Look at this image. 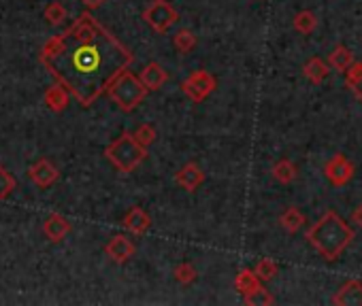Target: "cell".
Wrapping results in <instances>:
<instances>
[{"label":"cell","instance_id":"6da1fadb","mask_svg":"<svg viewBox=\"0 0 362 306\" xmlns=\"http://www.w3.org/2000/svg\"><path fill=\"white\" fill-rule=\"evenodd\" d=\"M134 62V54L105 23L83 11L66 30L54 34L39 51V64L64 85L83 109Z\"/></svg>","mask_w":362,"mask_h":306},{"label":"cell","instance_id":"7a4b0ae2","mask_svg":"<svg viewBox=\"0 0 362 306\" xmlns=\"http://www.w3.org/2000/svg\"><path fill=\"white\" fill-rule=\"evenodd\" d=\"M305 241L326 262H336L354 241V229L334 211H326L305 232Z\"/></svg>","mask_w":362,"mask_h":306},{"label":"cell","instance_id":"3957f363","mask_svg":"<svg viewBox=\"0 0 362 306\" xmlns=\"http://www.w3.org/2000/svg\"><path fill=\"white\" fill-rule=\"evenodd\" d=\"M105 158L113 164L117 172L130 174L148 158V147H143L132 132H122L113 143L107 145Z\"/></svg>","mask_w":362,"mask_h":306},{"label":"cell","instance_id":"277c9868","mask_svg":"<svg viewBox=\"0 0 362 306\" xmlns=\"http://www.w3.org/2000/svg\"><path fill=\"white\" fill-rule=\"evenodd\" d=\"M150 90L143 85V81L130 70H124L117 79L109 85L107 96L113 100V105L122 113H132L141 102L148 98Z\"/></svg>","mask_w":362,"mask_h":306},{"label":"cell","instance_id":"5b68a950","mask_svg":"<svg viewBox=\"0 0 362 306\" xmlns=\"http://www.w3.org/2000/svg\"><path fill=\"white\" fill-rule=\"evenodd\" d=\"M141 17L154 32L164 34L179 19V13L171 3H168V0H152V3L143 9Z\"/></svg>","mask_w":362,"mask_h":306},{"label":"cell","instance_id":"8992f818","mask_svg":"<svg viewBox=\"0 0 362 306\" xmlns=\"http://www.w3.org/2000/svg\"><path fill=\"white\" fill-rule=\"evenodd\" d=\"M215 90H217V79L205 68L194 70L190 76H185V79L181 81L183 96L190 102H194V105H201V102H205Z\"/></svg>","mask_w":362,"mask_h":306},{"label":"cell","instance_id":"52a82bcc","mask_svg":"<svg viewBox=\"0 0 362 306\" xmlns=\"http://www.w3.org/2000/svg\"><path fill=\"white\" fill-rule=\"evenodd\" d=\"M356 174V166L350 158H345L343 153H334L330 160L324 164V176L328 178V183L332 187H343L348 185Z\"/></svg>","mask_w":362,"mask_h":306},{"label":"cell","instance_id":"ba28073f","mask_svg":"<svg viewBox=\"0 0 362 306\" xmlns=\"http://www.w3.org/2000/svg\"><path fill=\"white\" fill-rule=\"evenodd\" d=\"M28 176H30V181L41 187V190H47V187H52L58 178H60V170L56 168V164L52 160H47V158H41L37 160L30 168H28Z\"/></svg>","mask_w":362,"mask_h":306},{"label":"cell","instance_id":"9c48e42d","mask_svg":"<svg viewBox=\"0 0 362 306\" xmlns=\"http://www.w3.org/2000/svg\"><path fill=\"white\" fill-rule=\"evenodd\" d=\"M134 251H137L134 243L128 236H124V234L111 236V241L105 245V253H107V258L113 264H126L134 255Z\"/></svg>","mask_w":362,"mask_h":306},{"label":"cell","instance_id":"30bf717a","mask_svg":"<svg viewBox=\"0 0 362 306\" xmlns=\"http://www.w3.org/2000/svg\"><path fill=\"white\" fill-rule=\"evenodd\" d=\"M175 183L181 187V190H185V192H197L203 183H205V172H203V168L197 164V162H188V164H183L177 172H175Z\"/></svg>","mask_w":362,"mask_h":306},{"label":"cell","instance_id":"8fae6325","mask_svg":"<svg viewBox=\"0 0 362 306\" xmlns=\"http://www.w3.org/2000/svg\"><path fill=\"white\" fill-rule=\"evenodd\" d=\"M336 306H362V280L350 278L330 298Z\"/></svg>","mask_w":362,"mask_h":306},{"label":"cell","instance_id":"7c38bea8","mask_svg":"<svg viewBox=\"0 0 362 306\" xmlns=\"http://www.w3.org/2000/svg\"><path fill=\"white\" fill-rule=\"evenodd\" d=\"M70 229H72V223L64 215H60V213H52L50 217L43 221V234H45V238L50 241V243L64 241L70 234Z\"/></svg>","mask_w":362,"mask_h":306},{"label":"cell","instance_id":"4fadbf2b","mask_svg":"<svg viewBox=\"0 0 362 306\" xmlns=\"http://www.w3.org/2000/svg\"><path fill=\"white\" fill-rule=\"evenodd\" d=\"M122 225H124L126 232H130L134 236H143L152 227V217H150L148 211L141 209V207H130L128 213L122 219Z\"/></svg>","mask_w":362,"mask_h":306},{"label":"cell","instance_id":"5bb4252c","mask_svg":"<svg viewBox=\"0 0 362 306\" xmlns=\"http://www.w3.org/2000/svg\"><path fill=\"white\" fill-rule=\"evenodd\" d=\"M139 79L143 81V85L148 88L150 92H158L168 81V72L164 70L162 64L150 62V64H145L143 70L139 72Z\"/></svg>","mask_w":362,"mask_h":306},{"label":"cell","instance_id":"9a60e30c","mask_svg":"<svg viewBox=\"0 0 362 306\" xmlns=\"http://www.w3.org/2000/svg\"><path fill=\"white\" fill-rule=\"evenodd\" d=\"M43 100H45V107L50 109L52 113H62V111H66L68 102H70V92L64 85L56 83V85L45 90Z\"/></svg>","mask_w":362,"mask_h":306},{"label":"cell","instance_id":"2e32d148","mask_svg":"<svg viewBox=\"0 0 362 306\" xmlns=\"http://www.w3.org/2000/svg\"><path fill=\"white\" fill-rule=\"evenodd\" d=\"M303 76L313 85H322L328 79V62H324L318 56L309 58L303 66Z\"/></svg>","mask_w":362,"mask_h":306},{"label":"cell","instance_id":"e0dca14e","mask_svg":"<svg viewBox=\"0 0 362 306\" xmlns=\"http://www.w3.org/2000/svg\"><path fill=\"white\" fill-rule=\"evenodd\" d=\"M258 287H262V278L256 274L254 268H241L234 276V289L239 292V296L243 298L252 292H256Z\"/></svg>","mask_w":362,"mask_h":306},{"label":"cell","instance_id":"ac0fdd59","mask_svg":"<svg viewBox=\"0 0 362 306\" xmlns=\"http://www.w3.org/2000/svg\"><path fill=\"white\" fill-rule=\"evenodd\" d=\"M356 62L354 58V51L345 45H336L330 54H328V66L332 70H336L339 74H345V70Z\"/></svg>","mask_w":362,"mask_h":306},{"label":"cell","instance_id":"d6986e66","mask_svg":"<svg viewBox=\"0 0 362 306\" xmlns=\"http://www.w3.org/2000/svg\"><path fill=\"white\" fill-rule=\"evenodd\" d=\"M305 223H307V217L303 215V211H301L299 207H288V209H283L281 215H279V225L285 229L288 234L301 232V229L305 227Z\"/></svg>","mask_w":362,"mask_h":306},{"label":"cell","instance_id":"ffe728a7","mask_svg":"<svg viewBox=\"0 0 362 306\" xmlns=\"http://www.w3.org/2000/svg\"><path fill=\"white\" fill-rule=\"evenodd\" d=\"M271 176L275 178L277 183L281 185H288V183H292L296 181V176H299V168L292 160H288V158H281L273 164L271 168Z\"/></svg>","mask_w":362,"mask_h":306},{"label":"cell","instance_id":"44dd1931","mask_svg":"<svg viewBox=\"0 0 362 306\" xmlns=\"http://www.w3.org/2000/svg\"><path fill=\"white\" fill-rule=\"evenodd\" d=\"M318 23H320V19H318L316 13L309 11V9H303V11H299L294 15L292 28L296 32H301V34H313V32H316V28H318Z\"/></svg>","mask_w":362,"mask_h":306},{"label":"cell","instance_id":"7402d4cb","mask_svg":"<svg viewBox=\"0 0 362 306\" xmlns=\"http://www.w3.org/2000/svg\"><path fill=\"white\" fill-rule=\"evenodd\" d=\"M343 76H345V85L352 90L356 100H360V105H362V62H354L345 70Z\"/></svg>","mask_w":362,"mask_h":306},{"label":"cell","instance_id":"603a6c76","mask_svg":"<svg viewBox=\"0 0 362 306\" xmlns=\"http://www.w3.org/2000/svg\"><path fill=\"white\" fill-rule=\"evenodd\" d=\"M197 43H199V39H197V34L192 32L190 28H181V30H177L173 34V47L179 51L181 56L190 54V51L197 47Z\"/></svg>","mask_w":362,"mask_h":306},{"label":"cell","instance_id":"cb8c5ba5","mask_svg":"<svg viewBox=\"0 0 362 306\" xmlns=\"http://www.w3.org/2000/svg\"><path fill=\"white\" fill-rule=\"evenodd\" d=\"M43 17L47 19V23H50V26L58 28V26H62L68 19V11H66V7L62 3H56V0H54V3H50L45 7Z\"/></svg>","mask_w":362,"mask_h":306},{"label":"cell","instance_id":"d4e9b609","mask_svg":"<svg viewBox=\"0 0 362 306\" xmlns=\"http://www.w3.org/2000/svg\"><path fill=\"white\" fill-rule=\"evenodd\" d=\"M173 276L179 285H192L194 280L199 278V272L194 268V264H190V262H181L173 268Z\"/></svg>","mask_w":362,"mask_h":306},{"label":"cell","instance_id":"484cf974","mask_svg":"<svg viewBox=\"0 0 362 306\" xmlns=\"http://www.w3.org/2000/svg\"><path fill=\"white\" fill-rule=\"evenodd\" d=\"M254 270L262 278V283H267V280H273L279 274V264L271 258H262V260H258Z\"/></svg>","mask_w":362,"mask_h":306},{"label":"cell","instance_id":"4316f807","mask_svg":"<svg viewBox=\"0 0 362 306\" xmlns=\"http://www.w3.org/2000/svg\"><path fill=\"white\" fill-rule=\"evenodd\" d=\"M17 190V178L9 172L7 166L0 164V200H7Z\"/></svg>","mask_w":362,"mask_h":306},{"label":"cell","instance_id":"83f0119b","mask_svg":"<svg viewBox=\"0 0 362 306\" xmlns=\"http://www.w3.org/2000/svg\"><path fill=\"white\" fill-rule=\"evenodd\" d=\"M243 302H245L248 306H271V304H275V296H273L269 289L258 287L256 292L243 296Z\"/></svg>","mask_w":362,"mask_h":306},{"label":"cell","instance_id":"f1b7e54d","mask_svg":"<svg viewBox=\"0 0 362 306\" xmlns=\"http://www.w3.org/2000/svg\"><path fill=\"white\" fill-rule=\"evenodd\" d=\"M132 134H134V139H137L143 147L154 145L156 139H158V132H156V127H154L152 123H141Z\"/></svg>","mask_w":362,"mask_h":306},{"label":"cell","instance_id":"f546056e","mask_svg":"<svg viewBox=\"0 0 362 306\" xmlns=\"http://www.w3.org/2000/svg\"><path fill=\"white\" fill-rule=\"evenodd\" d=\"M79 3H83V7L88 11H94V9H101L107 3V0H79Z\"/></svg>","mask_w":362,"mask_h":306},{"label":"cell","instance_id":"4dcf8cb0","mask_svg":"<svg viewBox=\"0 0 362 306\" xmlns=\"http://www.w3.org/2000/svg\"><path fill=\"white\" fill-rule=\"evenodd\" d=\"M352 221H354V223H358V225H360V229H362V202H360V207H356V209H354V213H352Z\"/></svg>","mask_w":362,"mask_h":306}]
</instances>
